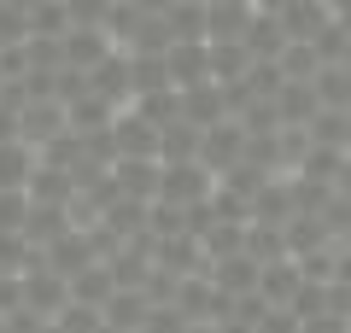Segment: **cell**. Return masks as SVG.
Instances as JSON below:
<instances>
[{"label": "cell", "instance_id": "1", "mask_svg": "<svg viewBox=\"0 0 351 333\" xmlns=\"http://www.w3.org/2000/svg\"><path fill=\"white\" fill-rule=\"evenodd\" d=\"M211 193H217V170H211L205 158L164 164V175H158V199H164V205H182V210H193V205H205Z\"/></svg>", "mask_w": 351, "mask_h": 333}, {"label": "cell", "instance_id": "2", "mask_svg": "<svg viewBox=\"0 0 351 333\" xmlns=\"http://www.w3.org/2000/svg\"><path fill=\"white\" fill-rule=\"evenodd\" d=\"M71 129V117H64V99H29L24 111H18V140H29V147H53V140Z\"/></svg>", "mask_w": 351, "mask_h": 333}, {"label": "cell", "instance_id": "3", "mask_svg": "<svg viewBox=\"0 0 351 333\" xmlns=\"http://www.w3.org/2000/svg\"><path fill=\"white\" fill-rule=\"evenodd\" d=\"M41 263H47V269H59L64 281H71V275H82L88 263H100V246H94V228H82V222H76L71 234H59L47 251H41Z\"/></svg>", "mask_w": 351, "mask_h": 333}, {"label": "cell", "instance_id": "4", "mask_svg": "<svg viewBox=\"0 0 351 333\" xmlns=\"http://www.w3.org/2000/svg\"><path fill=\"white\" fill-rule=\"evenodd\" d=\"M158 175H164L158 158H117V164H112L117 199H141V205H152V199H158Z\"/></svg>", "mask_w": 351, "mask_h": 333}, {"label": "cell", "instance_id": "5", "mask_svg": "<svg viewBox=\"0 0 351 333\" xmlns=\"http://www.w3.org/2000/svg\"><path fill=\"white\" fill-rule=\"evenodd\" d=\"M182 117H188V123H199V129H217L223 117H234V111H228V88L211 82V76H205V82H193V88H182Z\"/></svg>", "mask_w": 351, "mask_h": 333}, {"label": "cell", "instance_id": "6", "mask_svg": "<svg viewBox=\"0 0 351 333\" xmlns=\"http://www.w3.org/2000/svg\"><path fill=\"white\" fill-rule=\"evenodd\" d=\"M112 140H117V158H158V123H147L135 106L117 111Z\"/></svg>", "mask_w": 351, "mask_h": 333}, {"label": "cell", "instance_id": "7", "mask_svg": "<svg viewBox=\"0 0 351 333\" xmlns=\"http://www.w3.org/2000/svg\"><path fill=\"white\" fill-rule=\"evenodd\" d=\"M88 88L100 99H112V106H135V64H129V53L117 47L106 64H94L88 71Z\"/></svg>", "mask_w": 351, "mask_h": 333}, {"label": "cell", "instance_id": "8", "mask_svg": "<svg viewBox=\"0 0 351 333\" xmlns=\"http://www.w3.org/2000/svg\"><path fill=\"white\" fill-rule=\"evenodd\" d=\"M24 304L41 310V316H59L71 304V281L59 269H47V263H36V269H24Z\"/></svg>", "mask_w": 351, "mask_h": 333}, {"label": "cell", "instance_id": "9", "mask_svg": "<svg viewBox=\"0 0 351 333\" xmlns=\"http://www.w3.org/2000/svg\"><path fill=\"white\" fill-rule=\"evenodd\" d=\"M258 6L252 0H211L205 6V41H246Z\"/></svg>", "mask_w": 351, "mask_h": 333}, {"label": "cell", "instance_id": "10", "mask_svg": "<svg viewBox=\"0 0 351 333\" xmlns=\"http://www.w3.org/2000/svg\"><path fill=\"white\" fill-rule=\"evenodd\" d=\"M199 158L211 164L217 175H223L228 164H240V158H246V123H240V117H223L217 129H205V147H199Z\"/></svg>", "mask_w": 351, "mask_h": 333}, {"label": "cell", "instance_id": "11", "mask_svg": "<svg viewBox=\"0 0 351 333\" xmlns=\"http://www.w3.org/2000/svg\"><path fill=\"white\" fill-rule=\"evenodd\" d=\"M281 117V129H311V117L322 111V99H316V82H281V94L269 99Z\"/></svg>", "mask_w": 351, "mask_h": 333}, {"label": "cell", "instance_id": "12", "mask_svg": "<svg viewBox=\"0 0 351 333\" xmlns=\"http://www.w3.org/2000/svg\"><path fill=\"white\" fill-rule=\"evenodd\" d=\"M205 275H211V281L223 286L228 298H240V293H258V275H263V263H258V258H246V251H234V258H217V263H205Z\"/></svg>", "mask_w": 351, "mask_h": 333}, {"label": "cell", "instance_id": "13", "mask_svg": "<svg viewBox=\"0 0 351 333\" xmlns=\"http://www.w3.org/2000/svg\"><path fill=\"white\" fill-rule=\"evenodd\" d=\"M117 53L112 29H71L64 36V64H76V71H94V64H106Z\"/></svg>", "mask_w": 351, "mask_h": 333}, {"label": "cell", "instance_id": "14", "mask_svg": "<svg viewBox=\"0 0 351 333\" xmlns=\"http://www.w3.org/2000/svg\"><path fill=\"white\" fill-rule=\"evenodd\" d=\"M164 59H170V82L176 88H193V82L211 76V41H176Z\"/></svg>", "mask_w": 351, "mask_h": 333}, {"label": "cell", "instance_id": "15", "mask_svg": "<svg viewBox=\"0 0 351 333\" xmlns=\"http://www.w3.org/2000/svg\"><path fill=\"white\" fill-rule=\"evenodd\" d=\"M205 147V129L188 123V117H176V123L158 129V164H182V158H199Z\"/></svg>", "mask_w": 351, "mask_h": 333}, {"label": "cell", "instance_id": "16", "mask_svg": "<svg viewBox=\"0 0 351 333\" xmlns=\"http://www.w3.org/2000/svg\"><path fill=\"white\" fill-rule=\"evenodd\" d=\"M29 199H36V205H71L76 199V175L71 170H59V164H47L41 158L36 164V175H29V187H24Z\"/></svg>", "mask_w": 351, "mask_h": 333}, {"label": "cell", "instance_id": "17", "mask_svg": "<svg viewBox=\"0 0 351 333\" xmlns=\"http://www.w3.org/2000/svg\"><path fill=\"white\" fill-rule=\"evenodd\" d=\"M117 111H123V106H112V99H100V94H82V99L64 106V117H71L76 135H106V129L117 123Z\"/></svg>", "mask_w": 351, "mask_h": 333}, {"label": "cell", "instance_id": "18", "mask_svg": "<svg viewBox=\"0 0 351 333\" xmlns=\"http://www.w3.org/2000/svg\"><path fill=\"white\" fill-rule=\"evenodd\" d=\"M112 293H117V275H112V263H88L82 275H71V298L76 304H94V310H106L112 304Z\"/></svg>", "mask_w": 351, "mask_h": 333}, {"label": "cell", "instance_id": "19", "mask_svg": "<svg viewBox=\"0 0 351 333\" xmlns=\"http://www.w3.org/2000/svg\"><path fill=\"white\" fill-rule=\"evenodd\" d=\"M36 164H41V152L29 147V140H0V193H6V187H29Z\"/></svg>", "mask_w": 351, "mask_h": 333}, {"label": "cell", "instance_id": "20", "mask_svg": "<svg viewBox=\"0 0 351 333\" xmlns=\"http://www.w3.org/2000/svg\"><path fill=\"white\" fill-rule=\"evenodd\" d=\"M246 53H252V59H281V53H287V29H281L276 12H258V18H252Z\"/></svg>", "mask_w": 351, "mask_h": 333}, {"label": "cell", "instance_id": "21", "mask_svg": "<svg viewBox=\"0 0 351 333\" xmlns=\"http://www.w3.org/2000/svg\"><path fill=\"white\" fill-rule=\"evenodd\" d=\"M252 53H246V41H211V82H246V71H252Z\"/></svg>", "mask_w": 351, "mask_h": 333}, {"label": "cell", "instance_id": "22", "mask_svg": "<svg viewBox=\"0 0 351 333\" xmlns=\"http://www.w3.org/2000/svg\"><path fill=\"white\" fill-rule=\"evenodd\" d=\"M316 99L334 106V111H351V71L346 64H322L316 71Z\"/></svg>", "mask_w": 351, "mask_h": 333}, {"label": "cell", "instance_id": "23", "mask_svg": "<svg viewBox=\"0 0 351 333\" xmlns=\"http://www.w3.org/2000/svg\"><path fill=\"white\" fill-rule=\"evenodd\" d=\"M164 24H170V41H205V6L176 0L170 12H164Z\"/></svg>", "mask_w": 351, "mask_h": 333}, {"label": "cell", "instance_id": "24", "mask_svg": "<svg viewBox=\"0 0 351 333\" xmlns=\"http://www.w3.org/2000/svg\"><path fill=\"white\" fill-rule=\"evenodd\" d=\"M281 76L287 82H316V71H322V59H316V47L311 41H287V53H281Z\"/></svg>", "mask_w": 351, "mask_h": 333}, {"label": "cell", "instance_id": "25", "mask_svg": "<svg viewBox=\"0 0 351 333\" xmlns=\"http://www.w3.org/2000/svg\"><path fill=\"white\" fill-rule=\"evenodd\" d=\"M135 111L141 117H147V123H176V117H182V88H158V94H141L135 99Z\"/></svg>", "mask_w": 351, "mask_h": 333}, {"label": "cell", "instance_id": "26", "mask_svg": "<svg viewBox=\"0 0 351 333\" xmlns=\"http://www.w3.org/2000/svg\"><path fill=\"white\" fill-rule=\"evenodd\" d=\"M29 36H71L64 0H36V6H29Z\"/></svg>", "mask_w": 351, "mask_h": 333}, {"label": "cell", "instance_id": "27", "mask_svg": "<svg viewBox=\"0 0 351 333\" xmlns=\"http://www.w3.org/2000/svg\"><path fill=\"white\" fill-rule=\"evenodd\" d=\"M112 6H117V0H64L71 29H106V24H112Z\"/></svg>", "mask_w": 351, "mask_h": 333}, {"label": "cell", "instance_id": "28", "mask_svg": "<svg viewBox=\"0 0 351 333\" xmlns=\"http://www.w3.org/2000/svg\"><path fill=\"white\" fill-rule=\"evenodd\" d=\"M53 321H59L64 333H100V328H106V310H94V304H76V298H71V304H64Z\"/></svg>", "mask_w": 351, "mask_h": 333}, {"label": "cell", "instance_id": "29", "mask_svg": "<svg viewBox=\"0 0 351 333\" xmlns=\"http://www.w3.org/2000/svg\"><path fill=\"white\" fill-rule=\"evenodd\" d=\"M24 222H29V193L24 187H6L0 193V234H24Z\"/></svg>", "mask_w": 351, "mask_h": 333}, {"label": "cell", "instance_id": "30", "mask_svg": "<svg viewBox=\"0 0 351 333\" xmlns=\"http://www.w3.org/2000/svg\"><path fill=\"white\" fill-rule=\"evenodd\" d=\"M141 333H193V321L182 316L176 304H152L147 321H141Z\"/></svg>", "mask_w": 351, "mask_h": 333}, {"label": "cell", "instance_id": "31", "mask_svg": "<svg viewBox=\"0 0 351 333\" xmlns=\"http://www.w3.org/2000/svg\"><path fill=\"white\" fill-rule=\"evenodd\" d=\"M258 333H304V321H299V310H293V304H269L258 316Z\"/></svg>", "mask_w": 351, "mask_h": 333}, {"label": "cell", "instance_id": "32", "mask_svg": "<svg viewBox=\"0 0 351 333\" xmlns=\"http://www.w3.org/2000/svg\"><path fill=\"white\" fill-rule=\"evenodd\" d=\"M29 71H36V64H29V47H24V41L0 47V76H6V82H24Z\"/></svg>", "mask_w": 351, "mask_h": 333}, {"label": "cell", "instance_id": "33", "mask_svg": "<svg viewBox=\"0 0 351 333\" xmlns=\"http://www.w3.org/2000/svg\"><path fill=\"white\" fill-rule=\"evenodd\" d=\"M135 6H141V12H158V18H164V12L176 6V0H135Z\"/></svg>", "mask_w": 351, "mask_h": 333}, {"label": "cell", "instance_id": "34", "mask_svg": "<svg viewBox=\"0 0 351 333\" xmlns=\"http://www.w3.org/2000/svg\"><path fill=\"white\" fill-rule=\"evenodd\" d=\"M47 333H64V328H59V321H47Z\"/></svg>", "mask_w": 351, "mask_h": 333}, {"label": "cell", "instance_id": "35", "mask_svg": "<svg viewBox=\"0 0 351 333\" xmlns=\"http://www.w3.org/2000/svg\"><path fill=\"white\" fill-rule=\"evenodd\" d=\"M339 246H346V251H351V228H346V240H339Z\"/></svg>", "mask_w": 351, "mask_h": 333}, {"label": "cell", "instance_id": "36", "mask_svg": "<svg viewBox=\"0 0 351 333\" xmlns=\"http://www.w3.org/2000/svg\"><path fill=\"white\" fill-rule=\"evenodd\" d=\"M0 333H12V328H6V316H0Z\"/></svg>", "mask_w": 351, "mask_h": 333}, {"label": "cell", "instance_id": "37", "mask_svg": "<svg viewBox=\"0 0 351 333\" xmlns=\"http://www.w3.org/2000/svg\"><path fill=\"white\" fill-rule=\"evenodd\" d=\"M346 328H351V304H346Z\"/></svg>", "mask_w": 351, "mask_h": 333}, {"label": "cell", "instance_id": "38", "mask_svg": "<svg viewBox=\"0 0 351 333\" xmlns=\"http://www.w3.org/2000/svg\"><path fill=\"white\" fill-rule=\"evenodd\" d=\"M0 6H6V0H0Z\"/></svg>", "mask_w": 351, "mask_h": 333}]
</instances>
